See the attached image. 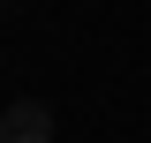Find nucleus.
Here are the masks:
<instances>
[{
  "label": "nucleus",
  "instance_id": "1",
  "mask_svg": "<svg viewBox=\"0 0 151 143\" xmlns=\"http://www.w3.org/2000/svg\"><path fill=\"white\" fill-rule=\"evenodd\" d=\"M0 143H53V113L45 106H8L0 113Z\"/></svg>",
  "mask_w": 151,
  "mask_h": 143
}]
</instances>
